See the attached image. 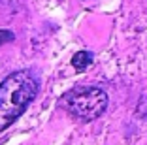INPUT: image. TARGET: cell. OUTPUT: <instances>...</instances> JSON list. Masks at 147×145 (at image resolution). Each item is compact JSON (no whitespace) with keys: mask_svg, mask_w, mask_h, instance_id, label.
<instances>
[{"mask_svg":"<svg viewBox=\"0 0 147 145\" xmlns=\"http://www.w3.org/2000/svg\"><path fill=\"white\" fill-rule=\"evenodd\" d=\"M38 81L28 70L11 72L0 83V132L19 119L38 96Z\"/></svg>","mask_w":147,"mask_h":145,"instance_id":"6da1fadb","label":"cell"},{"mask_svg":"<svg viewBox=\"0 0 147 145\" xmlns=\"http://www.w3.org/2000/svg\"><path fill=\"white\" fill-rule=\"evenodd\" d=\"M59 104L76 119L94 121L108 107V94L98 87H78L68 90Z\"/></svg>","mask_w":147,"mask_h":145,"instance_id":"7a4b0ae2","label":"cell"},{"mask_svg":"<svg viewBox=\"0 0 147 145\" xmlns=\"http://www.w3.org/2000/svg\"><path fill=\"white\" fill-rule=\"evenodd\" d=\"M92 62V53L91 51H78L72 57V66L78 72H83V70L89 68V64Z\"/></svg>","mask_w":147,"mask_h":145,"instance_id":"3957f363","label":"cell"},{"mask_svg":"<svg viewBox=\"0 0 147 145\" xmlns=\"http://www.w3.org/2000/svg\"><path fill=\"white\" fill-rule=\"evenodd\" d=\"M15 40V34L11 30H0V45H4L8 42H13Z\"/></svg>","mask_w":147,"mask_h":145,"instance_id":"277c9868","label":"cell"}]
</instances>
